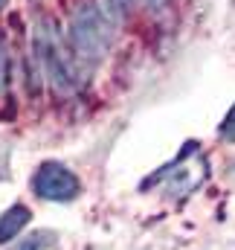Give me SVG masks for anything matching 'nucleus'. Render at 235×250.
Returning <instances> with one entry per match:
<instances>
[{
    "mask_svg": "<svg viewBox=\"0 0 235 250\" xmlns=\"http://www.w3.org/2000/svg\"><path fill=\"white\" fill-rule=\"evenodd\" d=\"M9 84V64H6V53H3V44H0V90Z\"/></svg>",
    "mask_w": 235,
    "mask_h": 250,
    "instance_id": "nucleus-7",
    "label": "nucleus"
},
{
    "mask_svg": "<svg viewBox=\"0 0 235 250\" xmlns=\"http://www.w3.org/2000/svg\"><path fill=\"white\" fill-rule=\"evenodd\" d=\"M35 62L41 64L44 76L53 82V87L59 93H73L78 87V64L70 56V50L64 47L59 35V26L53 21H41L38 32H35Z\"/></svg>",
    "mask_w": 235,
    "mask_h": 250,
    "instance_id": "nucleus-2",
    "label": "nucleus"
},
{
    "mask_svg": "<svg viewBox=\"0 0 235 250\" xmlns=\"http://www.w3.org/2000/svg\"><path fill=\"white\" fill-rule=\"evenodd\" d=\"M44 248V233H35V236H26L23 242H18L12 250H41Z\"/></svg>",
    "mask_w": 235,
    "mask_h": 250,
    "instance_id": "nucleus-6",
    "label": "nucleus"
},
{
    "mask_svg": "<svg viewBox=\"0 0 235 250\" xmlns=\"http://www.w3.org/2000/svg\"><path fill=\"white\" fill-rule=\"evenodd\" d=\"M154 6V3H160V0H105V15H111V18H125L128 12H134V9H139V6Z\"/></svg>",
    "mask_w": 235,
    "mask_h": 250,
    "instance_id": "nucleus-5",
    "label": "nucleus"
},
{
    "mask_svg": "<svg viewBox=\"0 0 235 250\" xmlns=\"http://www.w3.org/2000/svg\"><path fill=\"white\" fill-rule=\"evenodd\" d=\"M29 224V209L23 207V204H15V207H9L3 215H0V245H6V242H12L23 227Z\"/></svg>",
    "mask_w": 235,
    "mask_h": 250,
    "instance_id": "nucleus-4",
    "label": "nucleus"
},
{
    "mask_svg": "<svg viewBox=\"0 0 235 250\" xmlns=\"http://www.w3.org/2000/svg\"><path fill=\"white\" fill-rule=\"evenodd\" d=\"M32 189H35V195H41L44 201H61V204H67V201H73V198L81 192V184H78V178H76L67 166H61L56 160H47V163H41V169L35 172Z\"/></svg>",
    "mask_w": 235,
    "mask_h": 250,
    "instance_id": "nucleus-3",
    "label": "nucleus"
},
{
    "mask_svg": "<svg viewBox=\"0 0 235 250\" xmlns=\"http://www.w3.org/2000/svg\"><path fill=\"white\" fill-rule=\"evenodd\" d=\"M224 140L227 143H233V111L227 114V120H224Z\"/></svg>",
    "mask_w": 235,
    "mask_h": 250,
    "instance_id": "nucleus-8",
    "label": "nucleus"
},
{
    "mask_svg": "<svg viewBox=\"0 0 235 250\" xmlns=\"http://www.w3.org/2000/svg\"><path fill=\"white\" fill-rule=\"evenodd\" d=\"M111 50V26L93 0H81L70 18V53L76 64H99Z\"/></svg>",
    "mask_w": 235,
    "mask_h": 250,
    "instance_id": "nucleus-1",
    "label": "nucleus"
},
{
    "mask_svg": "<svg viewBox=\"0 0 235 250\" xmlns=\"http://www.w3.org/2000/svg\"><path fill=\"white\" fill-rule=\"evenodd\" d=\"M3 6H6V0H0V9H3Z\"/></svg>",
    "mask_w": 235,
    "mask_h": 250,
    "instance_id": "nucleus-9",
    "label": "nucleus"
}]
</instances>
